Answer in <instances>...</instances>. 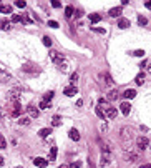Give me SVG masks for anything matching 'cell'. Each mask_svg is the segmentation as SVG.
I'll list each match as a JSON object with an SVG mask.
<instances>
[{"instance_id": "cell-1", "label": "cell", "mask_w": 151, "mask_h": 168, "mask_svg": "<svg viewBox=\"0 0 151 168\" xmlns=\"http://www.w3.org/2000/svg\"><path fill=\"white\" fill-rule=\"evenodd\" d=\"M120 140L123 145V150L126 153L133 152V142H135V130L131 127H123L120 130Z\"/></svg>"}, {"instance_id": "cell-2", "label": "cell", "mask_w": 151, "mask_h": 168, "mask_svg": "<svg viewBox=\"0 0 151 168\" xmlns=\"http://www.w3.org/2000/svg\"><path fill=\"white\" fill-rule=\"evenodd\" d=\"M8 112H10L12 117L20 118L22 112H23V107L20 105V102H10V105H8Z\"/></svg>"}, {"instance_id": "cell-3", "label": "cell", "mask_w": 151, "mask_h": 168, "mask_svg": "<svg viewBox=\"0 0 151 168\" xmlns=\"http://www.w3.org/2000/svg\"><path fill=\"white\" fill-rule=\"evenodd\" d=\"M7 98H8V102H20V90H18V88L8 90V93H7Z\"/></svg>"}, {"instance_id": "cell-4", "label": "cell", "mask_w": 151, "mask_h": 168, "mask_svg": "<svg viewBox=\"0 0 151 168\" xmlns=\"http://www.w3.org/2000/svg\"><path fill=\"white\" fill-rule=\"evenodd\" d=\"M136 147H138V150H145V148L150 147V140L146 137H138L136 138Z\"/></svg>"}, {"instance_id": "cell-5", "label": "cell", "mask_w": 151, "mask_h": 168, "mask_svg": "<svg viewBox=\"0 0 151 168\" xmlns=\"http://www.w3.org/2000/svg\"><path fill=\"white\" fill-rule=\"evenodd\" d=\"M10 80H12V75L4 68V67H0V82L5 83V82H10Z\"/></svg>"}, {"instance_id": "cell-6", "label": "cell", "mask_w": 151, "mask_h": 168, "mask_svg": "<svg viewBox=\"0 0 151 168\" xmlns=\"http://www.w3.org/2000/svg\"><path fill=\"white\" fill-rule=\"evenodd\" d=\"M23 72H27V73H38L40 68L37 65H33V63H25L23 65Z\"/></svg>"}, {"instance_id": "cell-7", "label": "cell", "mask_w": 151, "mask_h": 168, "mask_svg": "<svg viewBox=\"0 0 151 168\" xmlns=\"http://www.w3.org/2000/svg\"><path fill=\"white\" fill-rule=\"evenodd\" d=\"M140 153L138 152H130L128 155H126V162H130V163H136L138 160H140Z\"/></svg>"}, {"instance_id": "cell-8", "label": "cell", "mask_w": 151, "mask_h": 168, "mask_svg": "<svg viewBox=\"0 0 151 168\" xmlns=\"http://www.w3.org/2000/svg\"><path fill=\"white\" fill-rule=\"evenodd\" d=\"M103 112H105V115H106L108 118H115V117H116V113H118V112H116V108H115V107H111V105H110L108 108H105Z\"/></svg>"}, {"instance_id": "cell-9", "label": "cell", "mask_w": 151, "mask_h": 168, "mask_svg": "<svg viewBox=\"0 0 151 168\" xmlns=\"http://www.w3.org/2000/svg\"><path fill=\"white\" fill-rule=\"evenodd\" d=\"M27 112L30 113L32 118H37L38 115H40V112H38V108H37L35 105H28V107H27Z\"/></svg>"}, {"instance_id": "cell-10", "label": "cell", "mask_w": 151, "mask_h": 168, "mask_svg": "<svg viewBox=\"0 0 151 168\" xmlns=\"http://www.w3.org/2000/svg\"><path fill=\"white\" fill-rule=\"evenodd\" d=\"M68 137L72 138L73 142H78L80 140V132L77 128H70V132H68Z\"/></svg>"}, {"instance_id": "cell-11", "label": "cell", "mask_w": 151, "mask_h": 168, "mask_svg": "<svg viewBox=\"0 0 151 168\" xmlns=\"http://www.w3.org/2000/svg\"><path fill=\"white\" fill-rule=\"evenodd\" d=\"M100 165H101V167H108L110 165V153H101V157H100Z\"/></svg>"}, {"instance_id": "cell-12", "label": "cell", "mask_w": 151, "mask_h": 168, "mask_svg": "<svg viewBox=\"0 0 151 168\" xmlns=\"http://www.w3.org/2000/svg\"><path fill=\"white\" fill-rule=\"evenodd\" d=\"M33 165L38 167V168H45L48 165V160H45V158H35V160H33Z\"/></svg>"}, {"instance_id": "cell-13", "label": "cell", "mask_w": 151, "mask_h": 168, "mask_svg": "<svg viewBox=\"0 0 151 168\" xmlns=\"http://www.w3.org/2000/svg\"><path fill=\"white\" fill-rule=\"evenodd\" d=\"M120 110H121V113L123 115H130V112H131V105L128 102H123L120 105Z\"/></svg>"}, {"instance_id": "cell-14", "label": "cell", "mask_w": 151, "mask_h": 168, "mask_svg": "<svg viewBox=\"0 0 151 168\" xmlns=\"http://www.w3.org/2000/svg\"><path fill=\"white\" fill-rule=\"evenodd\" d=\"M63 93H65L67 97H73L75 93H78V90H77V87H73V85H70V87H67L65 90H63Z\"/></svg>"}, {"instance_id": "cell-15", "label": "cell", "mask_w": 151, "mask_h": 168, "mask_svg": "<svg viewBox=\"0 0 151 168\" xmlns=\"http://www.w3.org/2000/svg\"><path fill=\"white\" fill-rule=\"evenodd\" d=\"M121 12H123V9L121 7H113V9H110V17H120L121 15Z\"/></svg>"}, {"instance_id": "cell-16", "label": "cell", "mask_w": 151, "mask_h": 168, "mask_svg": "<svg viewBox=\"0 0 151 168\" xmlns=\"http://www.w3.org/2000/svg\"><path fill=\"white\" fill-rule=\"evenodd\" d=\"M118 27H120L121 30L128 28V27H130V20H128V18H123V17H121V18H120V22H118Z\"/></svg>"}, {"instance_id": "cell-17", "label": "cell", "mask_w": 151, "mask_h": 168, "mask_svg": "<svg viewBox=\"0 0 151 168\" xmlns=\"http://www.w3.org/2000/svg\"><path fill=\"white\" fill-rule=\"evenodd\" d=\"M123 97L128 98V100H131V98H135V97H136V92H135V90H131V88H128V90H125Z\"/></svg>"}, {"instance_id": "cell-18", "label": "cell", "mask_w": 151, "mask_h": 168, "mask_svg": "<svg viewBox=\"0 0 151 168\" xmlns=\"http://www.w3.org/2000/svg\"><path fill=\"white\" fill-rule=\"evenodd\" d=\"M106 97H108V100H116V98L120 97V92L118 90H110Z\"/></svg>"}, {"instance_id": "cell-19", "label": "cell", "mask_w": 151, "mask_h": 168, "mask_svg": "<svg viewBox=\"0 0 151 168\" xmlns=\"http://www.w3.org/2000/svg\"><path fill=\"white\" fill-rule=\"evenodd\" d=\"M0 13H13L12 5H0Z\"/></svg>"}, {"instance_id": "cell-20", "label": "cell", "mask_w": 151, "mask_h": 168, "mask_svg": "<svg viewBox=\"0 0 151 168\" xmlns=\"http://www.w3.org/2000/svg\"><path fill=\"white\" fill-rule=\"evenodd\" d=\"M135 83H136V85H143V83H145V73H143V72L136 75V78H135Z\"/></svg>"}, {"instance_id": "cell-21", "label": "cell", "mask_w": 151, "mask_h": 168, "mask_svg": "<svg viewBox=\"0 0 151 168\" xmlns=\"http://www.w3.org/2000/svg\"><path fill=\"white\" fill-rule=\"evenodd\" d=\"M57 160V147H52L50 155H48V162H55Z\"/></svg>"}, {"instance_id": "cell-22", "label": "cell", "mask_w": 151, "mask_h": 168, "mask_svg": "<svg viewBox=\"0 0 151 168\" xmlns=\"http://www.w3.org/2000/svg\"><path fill=\"white\" fill-rule=\"evenodd\" d=\"M73 13H75V9H73L72 5H68L67 9H65V17H67V18H72Z\"/></svg>"}, {"instance_id": "cell-23", "label": "cell", "mask_w": 151, "mask_h": 168, "mask_svg": "<svg viewBox=\"0 0 151 168\" xmlns=\"http://www.w3.org/2000/svg\"><path fill=\"white\" fill-rule=\"evenodd\" d=\"M50 133H52V128H42V130L38 132V135H40L42 138H47Z\"/></svg>"}, {"instance_id": "cell-24", "label": "cell", "mask_w": 151, "mask_h": 168, "mask_svg": "<svg viewBox=\"0 0 151 168\" xmlns=\"http://www.w3.org/2000/svg\"><path fill=\"white\" fill-rule=\"evenodd\" d=\"M101 77L105 78V83H106V85H110V87L113 85V78H111V75H110V73H103Z\"/></svg>"}, {"instance_id": "cell-25", "label": "cell", "mask_w": 151, "mask_h": 168, "mask_svg": "<svg viewBox=\"0 0 151 168\" xmlns=\"http://www.w3.org/2000/svg\"><path fill=\"white\" fill-rule=\"evenodd\" d=\"M100 20H101V15H98V13H91L90 15V22L91 23H98Z\"/></svg>"}, {"instance_id": "cell-26", "label": "cell", "mask_w": 151, "mask_h": 168, "mask_svg": "<svg viewBox=\"0 0 151 168\" xmlns=\"http://www.w3.org/2000/svg\"><path fill=\"white\" fill-rule=\"evenodd\" d=\"M10 28V22L8 20H0V30H8Z\"/></svg>"}, {"instance_id": "cell-27", "label": "cell", "mask_w": 151, "mask_h": 168, "mask_svg": "<svg viewBox=\"0 0 151 168\" xmlns=\"http://www.w3.org/2000/svg\"><path fill=\"white\" fill-rule=\"evenodd\" d=\"M78 78H80L78 72H75V73H72V77H70V83H72L73 87H75V83H77V82H78Z\"/></svg>"}, {"instance_id": "cell-28", "label": "cell", "mask_w": 151, "mask_h": 168, "mask_svg": "<svg viewBox=\"0 0 151 168\" xmlns=\"http://www.w3.org/2000/svg\"><path fill=\"white\" fill-rule=\"evenodd\" d=\"M18 123H20V125L28 127V125H30V118H28V117H20V118H18Z\"/></svg>"}, {"instance_id": "cell-29", "label": "cell", "mask_w": 151, "mask_h": 168, "mask_svg": "<svg viewBox=\"0 0 151 168\" xmlns=\"http://www.w3.org/2000/svg\"><path fill=\"white\" fill-rule=\"evenodd\" d=\"M95 112H96V115H98L101 120H105V118H106V115H105V112L101 110V107H96V108H95Z\"/></svg>"}, {"instance_id": "cell-30", "label": "cell", "mask_w": 151, "mask_h": 168, "mask_svg": "<svg viewBox=\"0 0 151 168\" xmlns=\"http://www.w3.org/2000/svg\"><path fill=\"white\" fill-rule=\"evenodd\" d=\"M53 95H55V93H53L52 90H50V92H47V93H45V97H43V100H45V102H50V100L53 98Z\"/></svg>"}, {"instance_id": "cell-31", "label": "cell", "mask_w": 151, "mask_h": 168, "mask_svg": "<svg viewBox=\"0 0 151 168\" xmlns=\"http://www.w3.org/2000/svg\"><path fill=\"white\" fill-rule=\"evenodd\" d=\"M138 23H140L141 27H145L146 23H148V20H146V17H143V15H140L138 17Z\"/></svg>"}, {"instance_id": "cell-32", "label": "cell", "mask_w": 151, "mask_h": 168, "mask_svg": "<svg viewBox=\"0 0 151 168\" xmlns=\"http://www.w3.org/2000/svg\"><path fill=\"white\" fill-rule=\"evenodd\" d=\"M42 40H43V45L45 47H52V38L50 37H43Z\"/></svg>"}, {"instance_id": "cell-33", "label": "cell", "mask_w": 151, "mask_h": 168, "mask_svg": "<svg viewBox=\"0 0 151 168\" xmlns=\"http://www.w3.org/2000/svg\"><path fill=\"white\" fill-rule=\"evenodd\" d=\"M60 123H62V118L58 117V115H55V117H53V127H58V125H60Z\"/></svg>"}, {"instance_id": "cell-34", "label": "cell", "mask_w": 151, "mask_h": 168, "mask_svg": "<svg viewBox=\"0 0 151 168\" xmlns=\"http://www.w3.org/2000/svg\"><path fill=\"white\" fill-rule=\"evenodd\" d=\"M15 5L18 7V9H25V5H27V4H25V0H17V2H15Z\"/></svg>"}, {"instance_id": "cell-35", "label": "cell", "mask_w": 151, "mask_h": 168, "mask_svg": "<svg viewBox=\"0 0 151 168\" xmlns=\"http://www.w3.org/2000/svg\"><path fill=\"white\" fill-rule=\"evenodd\" d=\"M12 22H13V23H17V22H22V15H18V13L12 15Z\"/></svg>"}, {"instance_id": "cell-36", "label": "cell", "mask_w": 151, "mask_h": 168, "mask_svg": "<svg viewBox=\"0 0 151 168\" xmlns=\"http://www.w3.org/2000/svg\"><path fill=\"white\" fill-rule=\"evenodd\" d=\"M0 148H2V150L7 148V142H5V138L2 137V135H0Z\"/></svg>"}, {"instance_id": "cell-37", "label": "cell", "mask_w": 151, "mask_h": 168, "mask_svg": "<svg viewBox=\"0 0 151 168\" xmlns=\"http://www.w3.org/2000/svg\"><path fill=\"white\" fill-rule=\"evenodd\" d=\"M48 107H50V102H45V100L40 102V108H42V110H45V108H48Z\"/></svg>"}, {"instance_id": "cell-38", "label": "cell", "mask_w": 151, "mask_h": 168, "mask_svg": "<svg viewBox=\"0 0 151 168\" xmlns=\"http://www.w3.org/2000/svg\"><path fill=\"white\" fill-rule=\"evenodd\" d=\"M48 27H52V28H58V22L50 20V22H48Z\"/></svg>"}, {"instance_id": "cell-39", "label": "cell", "mask_w": 151, "mask_h": 168, "mask_svg": "<svg viewBox=\"0 0 151 168\" xmlns=\"http://www.w3.org/2000/svg\"><path fill=\"white\" fill-rule=\"evenodd\" d=\"M133 55H135V57H143V55H145V50H135V52H133Z\"/></svg>"}, {"instance_id": "cell-40", "label": "cell", "mask_w": 151, "mask_h": 168, "mask_svg": "<svg viewBox=\"0 0 151 168\" xmlns=\"http://www.w3.org/2000/svg\"><path fill=\"white\" fill-rule=\"evenodd\" d=\"M80 167H81V162H73L70 165V168H80Z\"/></svg>"}, {"instance_id": "cell-41", "label": "cell", "mask_w": 151, "mask_h": 168, "mask_svg": "<svg viewBox=\"0 0 151 168\" xmlns=\"http://www.w3.org/2000/svg\"><path fill=\"white\" fill-rule=\"evenodd\" d=\"M52 7H53V9H60V7H62V4H60V2H57V0H53Z\"/></svg>"}, {"instance_id": "cell-42", "label": "cell", "mask_w": 151, "mask_h": 168, "mask_svg": "<svg viewBox=\"0 0 151 168\" xmlns=\"http://www.w3.org/2000/svg\"><path fill=\"white\" fill-rule=\"evenodd\" d=\"M22 22H23V23H30V18H28V17H25V15H22Z\"/></svg>"}, {"instance_id": "cell-43", "label": "cell", "mask_w": 151, "mask_h": 168, "mask_svg": "<svg viewBox=\"0 0 151 168\" xmlns=\"http://www.w3.org/2000/svg\"><path fill=\"white\" fill-rule=\"evenodd\" d=\"M93 30H95V32H98V33H105V32H106L105 28H98V27H93Z\"/></svg>"}, {"instance_id": "cell-44", "label": "cell", "mask_w": 151, "mask_h": 168, "mask_svg": "<svg viewBox=\"0 0 151 168\" xmlns=\"http://www.w3.org/2000/svg\"><path fill=\"white\" fill-rule=\"evenodd\" d=\"M146 65H148V62H146V60H143V62H141V63H140L138 67H140V68H145Z\"/></svg>"}, {"instance_id": "cell-45", "label": "cell", "mask_w": 151, "mask_h": 168, "mask_svg": "<svg viewBox=\"0 0 151 168\" xmlns=\"http://www.w3.org/2000/svg\"><path fill=\"white\" fill-rule=\"evenodd\" d=\"M108 130V127H106V123H101V132H106Z\"/></svg>"}, {"instance_id": "cell-46", "label": "cell", "mask_w": 151, "mask_h": 168, "mask_svg": "<svg viewBox=\"0 0 151 168\" xmlns=\"http://www.w3.org/2000/svg\"><path fill=\"white\" fill-rule=\"evenodd\" d=\"M140 168H151V165H150V163H143Z\"/></svg>"}, {"instance_id": "cell-47", "label": "cell", "mask_w": 151, "mask_h": 168, "mask_svg": "<svg viewBox=\"0 0 151 168\" xmlns=\"http://www.w3.org/2000/svg\"><path fill=\"white\" fill-rule=\"evenodd\" d=\"M88 168H95V165H93V162L88 158Z\"/></svg>"}, {"instance_id": "cell-48", "label": "cell", "mask_w": 151, "mask_h": 168, "mask_svg": "<svg viewBox=\"0 0 151 168\" xmlns=\"http://www.w3.org/2000/svg\"><path fill=\"white\" fill-rule=\"evenodd\" d=\"M145 7H146V9H150V10H151V2H146V4H145Z\"/></svg>"}, {"instance_id": "cell-49", "label": "cell", "mask_w": 151, "mask_h": 168, "mask_svg": "<svg viewBox=\"0 0 151 168\" xmlns=\"http://www.w3.org/2000/svg\"><path fill=\"white\" fill-rule=\"evenodd\" d=\"M4 165V157H0V167Z\"/></svg>"}, {"instance_id": "cell-50", "label": "cell", "mask_w": 151, "mask_h": 168, "mask_svg": "<svg viewBox=\"0 0 151 168\" xmlns=\"http://www.w3.org/2000/svg\"><path fill=\"white\" fill-rule=\"evenodd\" d=\"M0 120H2V108H0Z\"/></svg>"}, {"instance_id": "cell-51", "label": "cell", "mask_w": 151, "mask_h": 168, "mask_svg": "<svg viewBox=\"0 0 151 168\" xmlns=\"http://www.w3.org/2000/svg\"><path fill=\"white\" fill-rule=\"evenodd\" d=\"M13 168H23V167H13Z\"/></svg>"}, {"instance_id": "cell-52", "label": "cell", "mask_w": 151, "mask_h": 168, "mask_svg": "<svg viewBox=\"0 0 151 168\" xmlns=\"http://www.w3.org/2000/svg\"><path fill=\"white\" fill-rule=\"evenodd\" d=\"M58 168H67V167H58Z\"/></svg>"}, {"instance_id": "cell-53", "label": "cell", "mask_w": 151, "mask_h": 168, "mask_svg": "<svg viewBox=\"0 0 151 168\" xmlns=\"http://www.w3.org/2000/svg\"><path fill=\"white\" fill-rule=\"evenodd\" d=\"M150 72H151V67H150Z\"/></svg>"}, {"instance_id": "cell-54", "label": "cell", "mask_w": 151, "mask_h": 168, "mask_svg": "<svg viewBox=\"0 0 151 168\" xmlns=\"http://www.w3.org/2000/svg\"><path fill=\"white\" fill-rule=\"evenodd\" d=\"M150 148H151V143H150Z\"/></svg>"}]
</instances>
